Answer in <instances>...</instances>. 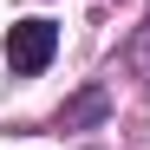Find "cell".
Returning <instances> with one entry per match:
<instances>
[{"label":"cell","mask_w":150,"mask_h":150,"mask_svg":"<svg viewBox=\"0 0 150 150\" xmlns=\"http://www.w3.org/2000/svg\"><path fill=\"white\" fill-rule=\"evenodd\" d=\"M52 52H59V26L52 20H20V26H7V65L20 72V79L46 72Z\"/></svg>","instance_id":"obj_1"},{"label":"cell","mask_w":150,"mask_h":150,"mask_svg":"<svg viewBox=\"0 0 150 150\" xmlns=\"http://www.w3.org/2000/svg\"><path fill=\"white\" fill-rule=\"evenodd\" d=\"M137 72L150 79V20H144V33H137Z\"/></svg>","instance_id":"obj_2"}]
</instances>
